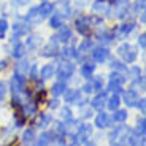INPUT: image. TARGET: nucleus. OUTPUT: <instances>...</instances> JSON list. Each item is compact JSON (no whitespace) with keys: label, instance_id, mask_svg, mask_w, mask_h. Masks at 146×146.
Here are the masks:
<instances>
[{"label":"nucleus","instance_id":"b1692460","mask_svg":"<svg viewBox=\"0 0 146 146\" xmlns=\"http://www.w3.org/2000/svg\"><path fill=\"white\" fill-rule=\"evenodd\" d=\"M49 24H51L52 29H59V27H62V18L59 15H54L51 18V21H49Z\"/></svg>","mask_w":146,"mask_h":146},{"label":"nucleus","instance_id":"1a4fd4ad","mask_svg":"<svg viewBox=\"0 0 146 146\" xmlns=\"http://www.w3.org/2000/svg\"><path fill=\"white\" fill-rule=\"evenodd\" d=\"M122 83H124V76H121L119 73H111L110 75V89L121 88Z\"/></svg>","mask_w":146,"mask_h":146},{"label":"nucleus","instance_id":"6e6552de","mask_svg":"<svg viewBox=\"0 0 146 146\" xmlns=\"http://www.w3.org/2000/svg\"><path fill=\"white\" fill-rule=\"evenodd\" d=\"M56 40H59V41H68L70 38H72V32H70V29L68 27H59V33L54 36Z\"/></svg>","mask_w":146,"mask_h":146},{"label":"nucleus","instance_id":"4c0bfd02","mask_svg":"<svg viewBox=\"0 0 146 146\" xmlns=\"http://www.w3.org/2000/svg\"><path fill=\"white\" fill-rule=\"evenodd\" d=\"M138 43H140V46H141V48H145V33L138 36Z\"/></svg>","mask_w":146,"mask_h":146},{"label":"nucleus","instance_id":"5701e85b","mask_svg":"<svg viewBox=\"0 0 146 146\" xmlns=\"http://www.w3.org/2000/svg\"><path fill=\"white\" fill-rule=\"evenodd\" d=\"M88 51H91V40H84L83 43L80 44V51H78V54H76V56H80V54H86Z\"/></svg>","mask_w":146,"mask_h":146},{"label":"nucleus","instance_id":"412c9836","mask_svg":"<svg viewBox=\"0 0 146 146\" xmlns=\"http://www.w3.org/2000/svg\"><path fill=\"white\" fill-rule=\"evenodd\" d=\"M92 72H94V65H91V64H84V65L81 67V75H83L84 78H91Z\"/></svg>","mask_w":146,"mask_h":146},{"label":"nucleus","instance_id":"393cba45","mask_svg":"<svg viewBox=\"0 0 146 146\" xmlns=\"http://www.w3.org/2000/svg\"><path fill=\"white\" fill-rule=\"evenodd\" d=\"M117 106H119V97H117V95H113V97L108 100V108L111 110V111H114V110H117Z\"/></svg>","mask_w":146,"mask_h":146},{"label":"nucleus","instance_id":"c9c22d12","mask_svg":"<svg viewBox=\"0 0 146 146\" xmlns=\"http://www.w3.org/2000/svg\"><path fill=\"white\" fill-rule=\"evenodd\" d=\"M145 8V0H137V10H143Z\"/></svg>","mask_w":146,"mask_h":146},{"label":"nucleus","instance_id":"f3484780","mask_svg":"<svg viewBox=\"0 0 146 146\" xmlns=\"http://www.w3.org/2000/svg\"><path fill=\"white\" fill-rule=\"evenodd\" d=\"M65 100L70 103H76L80 100V91H65Z\"/></svg>","mask_w":146,"mask_h":146},{"label":"nucleus","instance_id":"f704fd0d","mask_svg":"<svg viewBox=\"0 0 146 146\" xmlns=\"http://www.w3.org/2000/svg\"><path fill=\"white\" fill-rule=\"evenodd\" d=\"M143 132H145V119L138 122V133H143Z\"/></svg>","mask_w":146,"mask_h":146},{"label":"nucleus","instance_id":"58836bf2","mask_svg":"<svg viewBox=\"0 0 146 146\" xmlns=\"http://www.w3.org/2000/svg\"><path fill=\"white\" fill-rule=\"evenodd\" d=\"M83 89H84V92H91L94 88H92V84H86V86H84Z\"/></svg>","mask_w":146,"mask_h":146},{"label":"nucleus","instance_id":"aec40b11","mask_svg":"<svg viewBox=\"0 0 146 146\" xmlns=\"http://www.w3.org/2000/svg\"><path fill=\"white\" fill-rule=\"evenodd\" d=\"M26 54V46L22 43H16V46L13 48V57H22V56Z\"/></svg>","mask_w":146,"mask_h":146},{"label":"nucleus","instance_id":"473e14b6","mask_svg":"<svg viewBox=\"0 0 146 146\" xmlns=\"http://www.w3.org/2000/svg\"><path fill=\"white\" fill-rule=\"evenodd\" d=\"M49 121H51V117L48 116V114H43V116H41V119L38 121V125H40V127H44Z\"/></svg>","mask_w":146,"mask_h":146},{"label":"nucleus","instance_id":"ea45409f","mask_svg":"<svg viewBox=\"0 0 146 146\" xmlns=\"http://www.w3.org/2000/svg\"><path fill=\"white\" fill-rule=\"evenodd\" d=\"M62 114L67 117V119H70V110H68V108H65V110H64V111H62Z\"/></svg>","mask_w":146,"mask_h":146},{"label":"nucleus","instance_id":"f03ea898","mask_svg":"<svg viewBox=\"0 0 146 146\" xmlns=\"http://www.w3.org/2000/svg\"><path fill=\"white\" fill-rule=\"evenodd\" d=\"M73 72H75V65H73V64L62 62L57 68V76L60 78V80H67V78H70L73 75Z\"/></svg>","mask_w":146,"mask_h":146},{"label":"nucleus","instance_id":"c756f323","mask_svg":"<svg viewBox=\"0 0 146 146\" xmlns=\"http://www.w3.org/2000/svg\"><path fill=\"white\" fill-rule=\"evenodd\" d=\"M7 29H8L7 19H0V36H5V33H7Z\"/></svg>","mask_w":146,"mask_h":146},{"label":"nucleus","instance_id":"f8f14e48","mask_svg":"<svg viewBox=\"0 0 146 146\" xmlns=\"http://www.w3.org/2000/svg\"><path fill=\"white\" fill-rule=\"evenodd\" d=\"M54 72H56L54 65H52V64H46V65L40 70V76L43 78V80H48V78H51L52 75H54Z\"/></svg>","mask_w":146,"mask_h":146},{"label":"nucleus","instance_id":"72a5a7b5","mask_svg":"<svg viewBox=\"0 0 146 146\" xmlns=\"http://www.w3.org/2000/svg\"><path fill=\"white\" fill-rule=\"evenodd\" d=\"M111 67H113L114 70H121V72H124V70H125V67L122 65L121 62H116V60H113V64H111Z\"/></svg>","mask_w":146,"mask_h":146},{"label":"nucleus","instance_id":"9d476101","mask_svg":"<svg viewBox=\"0 0 146 146\" xmlns=\"http://www.w3.org/2000/svg\"><path fill=\"white\" fill-rule=\"evenodd\" d=\"M91 26H89V19L88 18H80L76 19V30L80 33H88Z\"/></svg>","mask_w":146,"mask_h":146},{"label":"nucleus","instance_id":"a19ab883","mask_svg":"<svg viewBox=\"0 0 146 146\" xmlns=\"http://www.w3.org/2000/svg\"><path fill=\"white\" fill-rule=\"evenodd\" d=\"M30 75H32V78H36V67L33 65L32 70H30Z\"/></svg>","mask_w":146,"mask_h":146},{"label":"nucleus","instance_id":"7ed1b4c3","mask_svg":"<svg viewBox=\"0 0 146 146\" xmlns=\"http://www.w3.org/2000/svg\"><path fill=\"white\" fill-rule=\"evenodd\" d=\"M26 21L29 22L30 26H38L41 21H43V16L40 15V11H38V8H32V10L27 13V16H26Z\"/></svg>","mask_w":146,"mask_h":146},{"label":"nucleus","instance_id":"ddd939ff","mask_svg":"<svg viewBox=\"0 0 146 146\" xmlns=\"http://www.w3.org/2000/svg\"><path fill=\"white\" fill-rule=\"evenodd\" d=\"M38 11H40V15L43 16V18H46V16H49L52 13V5L49 3V2H43L41 5H38Z\"/></svg>","mask_w":146,"mask_h":146},{"label":"nucleus","instance_id":"0eeeda50","mask_svg":"<svg viewBox=\"0 0 146 146\" xmlns=\"http://www.w3.org/2000/svg\"><path fill=\"white\" fill-rule=\"evenodd\" d=\"M95 125L100 127V129L108 127V125H110V116L106 113H103V111L100 114H97V117H95Z\"/></svg>","mask_w":146,"mask_h":146},{"label":"nucleus","instance_id":"a878e982","mask_svg":"<svg viewBox=\"0 0 146 146\" xmlns=\"http://www.w3.org/2000/svg\"><path fill=\"white\" fill-rule=\"evenodd\" d=\"M57 8H60V15H68L70 13V5H68V2H59L57 3Z\"/></svg>","mask_w":146,"mask_h":146},{"label":"nucleus","instance_id":"9b49d317","mask_svg":"<svg viewBox=\"0 0 146 146\" xmlns=\"http://www.w3.org/2000/svg\"><path fill=\"white\" fill-rule=\"evenodd\" d=\"M124 100H125V103H127L129 106H133V105H137V102H138V95H137V92L133 91V89H130V91H127L124 94Z\"/></svg>","mask_w":146,"mask_h":146},{"label":"nucleus","instance_id":"20e7f679","mask_svg":"<svg viewBox=\"0 0 146 146\" xmlns=\"http://www.w3.org/2000/svg\"><path fill=\"white\" fill-rule=\"evenodd\" d=\"M24 83H26L24 75L16 73L15 76H13V91H15V92H21L22 89H24Z\"/></svg>","mask_w":146,"mask_h":146},{"label":"nucleus","instance_id":"37998d69","mask_svg":"<svg viewBox=\"0 0 146 146\" xmlns=\"http://www.w3.org/2000/svg\"><path fill=\"white\" fill-rule=\"evenodd\" d=\"M86 146H95V145H92V143H91V145H86Z\"/></svg>","mask_w":146,"mask_h":146},{"label":"nucleus","instance_id":"a211bd4d","mask_svg":"<svg viewBox=\"0 0 146 146\" xmlns=\"http://www.w3.org/2000/svg\"><path fill=\"white\" fill-rule=\"evenodd\" d=\"M40 43H41V38L36 36V35L27 38V48H30V49H38V48H40Z\"/></svg>","mask_w":146,"mask_h":146},{"label":"nucleus","instance_id":"4be33fe9","mask_svg":"<svg viewBox=\"0 0 146 146\" xmlns=\"http://www.w3.org/2000/svg\"><path fill=\"white\" fill-rule=\"evenodd\" d=\"M114 121L116 122H122V121L127 119V113H125L124 110H114Z\"/></svg>","mask_w":146,"mask_h":146},{"label":"nucleus","instance_id":"bb28decb","mask_svg":"<svg viewBox=\"0 0 146 146\" xmlns=\"http://www.w3.org/2000/svg\"><path fill=\"white\" fill-rule=\"evenodd\" d=\"M51 133H48V132H44V133H41L40 135V140H38V146H46L48 143H49V140L48 138H51Z\"/></svg>","mask_w":146,"mask_h":146},{"label":"nucleus","instance_id":"2eb2a0df","mask_svg":"<svg viewBox=\"0 0 146 146\" xmlns=\"http://www.w3.org/2000/svg\"><path fill=\"white\" fill-rule=\"evenodd\" d=\"M92 10H94V13H105V11L108 10L106 0H97V2H94V5H92Z\"/></svg>","mask_w":146,"mask_h":146},{"label":"nucleus","instance_id":"7c9ffc66","mask_svg":"<svg viewBox=\"0 0 146 146\" xmlns=\"http://www.w3.org/2000/svg\"><path fill=\"white\" fill-rule=\"evenodd\" d=\"M27 68H29V64L27 62H19L18 64V73H21V75L27 73Z\"/></svg>","mask_w":146,"mask_h":146},{"label":"nucleus","instance_id":"6ab92c4d","mask_svg":"<svg viewBox=\"0 0 146 146\" xmlns=\"http://www.w3.org/2000/svg\"><path fill=\"white\" fill-rule=\"evenodd\" d=\"M65 89H67L65 83H64V81H59V83H56L54 86L51 88V91H52V94H54V95H60V94L65 92Z\"/></svg>","mask_w":146,"mask_h":146},{"label":"nucleus","instance_id":"dca6fc26","mask_svg":"<svg viewBox=\"0 0 146 146\" xmlns=\"http://www.w3.org/2000/svg\"><path fill=\"white\" fill-rule=\"evenodd\" d=\"M56 52H57V44H56V41H51L49 44H46V46L43 48L41 56H54Z\"/></svg>","mask_w":146,"mask_h":146},{"label":"nucleus","instance_id":"c85d7f7f","mask_svg":"<svg viewBox=\"0 0 146 146\" xmlns=\"http://www.w3.org/2000/svg\"><path fill=\"white\" fill-rule=\"evenodd\" d=\"M13 30H15V35H22V33H26V32H27V27H24L22 24L16 22L15 26H13Z\"/></svg>","mask_w":146,"mask_h":146},{"label":"nucleus","instance_id":"423d86ee","mask_svg":"<svg viewBox=\"0 0 146 146\" xmlns=\"http://www.w3.org/2000/svg\"><path fill=\"white\" fill-rule=\"evenodd\" d=\"M91 133H92V127L91 125H83V127H80V130H78V135H76V138H78V141H86V140L91 137Z\"/></svg>","mask_w":146,"mask_h":146},{"label":"nucleus","instance_id":"cd10ccee","mask_svg":"<svg viewBox=\"0 0 146 146\" xmlns=\"http://www.w3.org/2000/svg\"><path fill=\"white\" fill-rule=\"evenodd\" d=\"M132 30H133V24H124V26H121L119 32H121V35H122V36H125V35H129Z\"/></svg>","mask_w":146,"mask_h":146},{"label":"nucleus","instance_id":"4468645a","mask_svg":"<svg viewBox=\"0 0 146 146\" xmlns=\"http://www.w3.org/2000/svg\"><path fill=\"white\" fill-rule=\"evenodd\" d=\"M105 102H106V94H105V92H102V94H99L94 99V102H92V108L102 110L103 105H105Z\"/></svg>","mask_w":146,"mask_h":146},{"label":"nucleus","instance_id":"f257e3e1","mask_svg":"<svg viewBox=\"0 0 146 146\" xmlns=\"http://www.w3.org/2000/svg\"><path fill=\"white\" fill-rule=\"evenodd\" d=\"M117 54H119L121 57L124 59L125 62H133V60L137 59V51H135V48L132 46V44H129V43L121 44V46L117 48Z\"/></svg>","mask_w":146,"mask_h":146},{"label":"nucleus","instance_id":"e433bc0d","mask_svg":"<svg viewBox=\"0 0 146 146\" xmlns=\"http://www.w3.org/2000/svg\"><path fill=\"white\" fill-rule=\"evenodd\" d=\"M29 0H13V3H16V5H19V7H22V5H26Z\"/></svg>","mask_w":146,"mask_h":146},{"label":"nucleus","instance_id":"2f4dec72","mask_svg":"<svg viewBox=\"0 0 146 146\" xmlns=\"http://www.w3.org/2000/svg\"><path fill=\"white\" fill-rule=\"evenodd\" d=\"M33 138H35V133H33L32 129H29V130L24 132V141H32Z\"/></svg>","mask_w":146,"mask_h":146},{"label":"nucleus","instance_id":"79ce46f5","mask_svg":"<svg viewBox=\"0 0 146 146\" xmlns=\"http://www.w3.org/2000/svg\"><path fill=\"white\" fill-rule=\"evenodd\" d=\"M138 102H140V103H138V106L143 110V111H145V100H138Z\"/></svg>","mask_w":146,"mask_h":146},{"label":"nucleus","instance_id":"39448f33","mask_svg":"<svg viewBox=\"0 0 146 146\" xmlns=\"http://www.w3.org/2000/svg\"><path fill=\"white\" fill-rule=\"evenodd\" d=\"M92 57H94L95 62H103L106 57H108V49L106 48H95L94 51H92Z\"/></svg>","mask_w":146,"mask_h":146}]
</instances>
